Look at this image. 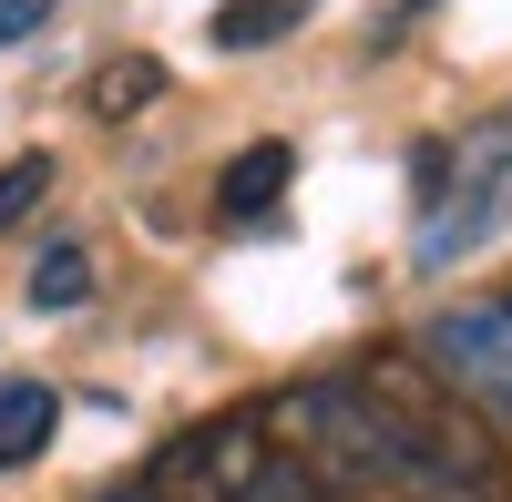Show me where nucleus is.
I'll return each mask as SVG.
<instances>
[{"label":"nucleus","instance_id":"8","mask_svg":"<svg viewBox=\"0 0 512 502\" xmlns=\"http://www.w3.org/2000/svg\"><path fill=\"white\" fill-rule=\"evenodd\" d=\"M164 93V62H144V52H123V62H103L93 72V93H82V103H93L103 123H123V113H144Z\"/></svg>","mask_w":512,"mask_h":502},{"label":"nucleus","instance_id":"9","mask_svg":"<svg viewBox=\"0 0 512 502\" xmlns=\"http://www.w3.org/2000/svg\"><path fill=\"white\" fill-rule=\"evenodd\" d=\"M93 298V257L82 246H52V257L31 267V308H82Z\"/></svg>","mask_w":512,"mask_h":502},{"label":"nucleus","instance_id":"1","mask_svg":"<svg viewBox=\"0 0 512 502\" xmlns=\"http://www.w3.org/2000/svg\"><path fill=\"white\" fill-rule=\"evenodd\" d=\"M359 390L379 410L400 492H420V502H502V462H492L482 421H461V400L420 390L410 369H359Z\"/></svg>","mask_w":512,"mask_h":502},{"label":"nucleus","instance_id":"4","mask_svg":"<svg viewBox=\"0 0 512 502\" xmlns=\"http://www.w3.org/2000/svg\"><path fill=\"white\" fill-rule=\"evenodd\" d=\"M420 359H431L451 390H472L482 410H512V298L441 308L431 328H420Z\"/></svg>","mask_w":512,"mask_h":502},{"label":"nucleus","instance_id":"7","mask_svg":"<svg viewBox=\"0 0 512 502\" xmlns=\"http://www.w3.org/2000/svg\"><path fill=\"white\" fill-rule=\"evenodd\" d=\"M308 21V0H226L216 11V52H256V41H287Z\"/></svg>","mask_w":512,"mask_h":502},{"label":"nucleus","instance_id":"12","mask_svg":"<svg viewBox=\"0 0 512 502\" xmlns=\"http://www.w3.org/2000/svg\"><path fill=\"white\" fill-rule=\"evenodd\" d=\"M113 502H144V492H113Z\"/></svg>","mask_w":512,"mask_h":502},{"label":"nucleus","instance_id":"10","mask_svg":"<svg viewBox=\"0 0 512 502\" xmlns=\"http://www.w3.org/2000/svg\"><path fill=\"white\" fill-rule=\"evenodd\" d=\"M41 195H52V154H21V164H0V226H21Z\"/></svg>","mask_w":512,"mask_h":502},{"label":"nucleus","instance_id":"6","mask_svg":"<svg viewBox=\"0 0 512 502\" xmlns=\"http://www.w3.org/2000/svg\"><path fill=\"white\" fill-rule=\"evenodd\" d=\"M287 175H297L287 144H246V154L226 164V185H216V216H226V226H256V216L287 195Z\"/></svg>","mask_w":512,"mask_h":502},{"label":"nucleus","instance_id":"3","mask_svg":"<svg viewBox=\"0 0 512 502\" xmlns=\"http://www.w3.org/2000/svg\"><path fill=\"white\" fill-rule=\"evenodd\" d=\"M502 226H512V113L472 123L451 154H431V216L410 236V267H451L472 246H492Z\"/></svg>","mask_w":512,"mask_h":502},{"label":"nucleus","instance_id":"11","mask_svg":"<svg viewBox=\"0 0 512 502\" xmlns=\"http://www.w3.org/2000/svg\"><path fill=\"white\" fill-rule=\"evenodd\" d=\"M41 11H52V0H0V41H31Z\"/></svg>","mask_w":512,"mask_h":502},{"label":"nucleus","instance_id":"2","mask_svg":"<svg viewBox=\"0 0 512 502\" xmlns=\"http://www.w3.org/2000/svg\"><path fill=\"white\" fill-rule=\"evenodd\" d=\"M164 502H328L318 472L256 421V410H226V421H195L185 441H164L154 462Z\"/></svg>","mask_w":512,"mask_h":502},{"label":"nucleus","instance_id":"5","mask_svg":"<svg viewBox=\"0 0 512 502\" xmlns=\"http://www.w3.org/2000/svg\"><path fill=\"white\" fill-rule=\"evenodd\" d=\"M52 421H62L52 380H0V472L41 462V451H52Z\"/></svg>","mask_w":512,"mask_h":502}]
</instances>
